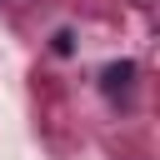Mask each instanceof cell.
<instances>
[{"mask_svg": "<svg viewBox=\"0 0 160 160\" xmlns=\"http://www.w3.org/2000/svg\"><path fill=\"white\" fill-rule=\"evenodd\" d=\"M130 85H135V60H110V65L100 70V90H105L110 100H115V95H125Z\"/></svg>", "mask_w": 160, "mask_h": 160, "instance_id": "6da1fadb", "label": "cell"}, {"mask_svg": "<svg viewBox=\"0 0 160 160\" xmlns=\"http://www.w3.org/2000/svg\"><path fill=\"white\" fill-rule=\"evenodd\" d=\"M50 50L55 55H75V30H55L50 35Z\"/></svg>", "mask_w": 160, "mask_h": 160, "instance_id": "7a4b0ae2", "label": "cell"}]
</instances>
